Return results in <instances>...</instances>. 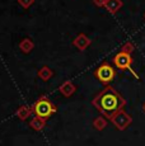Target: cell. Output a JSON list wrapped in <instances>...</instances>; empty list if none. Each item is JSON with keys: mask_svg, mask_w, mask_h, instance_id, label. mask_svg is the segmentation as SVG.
Masks as SVG:
<instances>
[{"mask_svg": "<svg viewBox=\"0 0 145 146\" xmlns=\"http://www.w3.org/2000/svg\"><path fill=\"white\" fill-rule=\"evenodd\" d=\"M93 103L102 114H104L107 118H112L125 106V99L113 88H106Z\"/></svg>", "mask_w": 145, "mask_h": 146, "instance_id": "obj_1", "label": "cell"}, {"mask_svg": "<svg viewBox=\"0 0 145 146\" xmlns=\"http://www.w3.org/2000/svg\"><path fill=\"white\" fill-rule=\"evenodd\" d=\"M115 74H116L115 70H113L110 65H107V64H104V65L99 66L98 70L96 71L97 78H98V79L101 80L102 83H104V84H107V83H110V81H112L113 78H115Z\"/></svg>", "mask_w": 145, "mask_h": 146, "instance_id": "obj_2", "label": "cell"}, {"mask_svg": "<svg viewBox=\"0 0 145 146\" xmlns=\"http://www.w3.org/2000/svg\"><path fill=\"white\" fill-rule=\"evenodd\" d=\"M54 111H55V108L52 107L51 103H50L49 100H46V99L40 100V102H37L36 103V106H35L36 114H37L38 117H41V118L49 117Z\"/></svg>", "mask_w": 145, "mask_h": 146, "instance_id": "obj_3", "label": "cell"}, {"mask_svg": "<svg viewBox=\"0 0 145 146\" xmlns=\"http://www.w3.org/2000/svg\"><path fill=\"white\" fill-rule=\"evenodd\" d=\"M111 119H112L113 125H115L118 130H125L131 123V121H132L130 114H127L126 112H124V111H118Z\"/></svg>", "mask_w": 145, "mask_h": 146, "instance_id": "obj_4", "label": "cell"}, {"mask_svg": "<svg viewBox=\"0 0 145 146\" xmlns=\"http://www.w3.org/2000/svg\"><path fill=\"white\" fill-rule=\"evenodd\" d=\"M113 61H115V65L118 67V69H121V70L130 69V67H131V62H132L130 53H126L124 51L117 53V55L115 56V58H113Z\"/></svg>", "mask_w": 145, "mask_h": 146, "instance_id": "obj_5", "label": "cell"}, {"mask_svg": "<svg viewBox=\"0 0 145 146\" xmlns=\"http://www.w3.org/2000/svg\"><path fill=\"white\" fill-rule=\"evenodd\" d=\"M121 5H122L121 0H108V1H107L108 10H110V12H112V13L117 12V10L121 8Z\"/></svg>", "mask_w": 145, "mask_h": 146, "instance_id": "obj_6", "label": "cell"}, {"mask_svg": "<svg viewBox=\"0 0 145 146\" xmlns=\"http://www.w3.org/2000/svg\"><path fill=\"white\" fill-rule=\"evenodd\" d=\"M45 125V121L41 118V117H37V118H35L31 122V126H32L33 128H36V130H41V128L43 127Z\"/></svg>", "mask_w": 145, "mask_h": 146, "instance_id": "obj_7", "label": "cell"}, {"mask_svg": "<svg viewBox=\"0 0 145 146\" xmlns=\"http://www.w3.org/2000/svg\"><path fill=\"white\" fill-rule=\"evenodd\" d=\"M72 90H74V86H72L70 83H65L64 86L61 88V92H63L65 95H70L72 93Z\"/></svg>", "mask_w": 145, "mask_h": 146, "instance_id": "obj_8", "label": "cell"}, {"mask_svg": "<svg viewBox=\"0 0 145 146\" xmlns=\"http://www.w3.org/2000/svg\"><path fill=\"white\" fill-rule=\"evenodd\" d=\"M94 125H96V128H98V130H102V128H104L106 122H104V119H102V118H97L96 122H94Z\"/></svg>", "mask_w": 145, "mask_h": 146, "instance_id": "obj_9", "label": "cell"}, {"mask_svg": "<svg viewBox=\"0 0 145 146\" xmlns=\"http://www.w3.org/2000/svg\"><path fill=\"white\" fill-rule=\"evenodd\" d=\"M122 51L126 52V53H131V52L134 51V46L129 42V43H126L124 47H122Z\"/></svg>", "mask_w": 145, "mask_h": 146, "instance_id": "obj_10", "label": "cell"}, {"mask_svg": "<svg viewBox=\"0 0 145 146\" xmlns=\"http://www.w3.org/2000/svg\"><path fill=\"white\" fill-rule=\"evenodd\" d=\"M19 113H22V114H19V117H21V118H24V117L27 116V114L29 113V111H26V109H22V111H19Z\"/></svg>", "mask_w": 145, "mask_h": 146, "instance_id": "obj_11", "label": "cell"}, {"mask_svg": "<svg viewBox=\"0 0 145 146\" xmlns=\"http://www.w3.org/2000/svg\"><path fill=\"white\" fill-rule=\"evenodd\" d=\"M144 109H145V104H144Z\"/></svg>", "mask_w": 145, "mask_h": 146, "instance_id": "obj_12", "label": "cell"}, {"mask_svg": "<svg viewBox=\"0 0 145 146\" xmlns=\"http://www.w3.org/2000/svg\"><path fill=\"white\" fill-rule=\"evenodd\" d=\"M144 17H145V15H144Z\"/></svg>", "mask_w": 145, "mask_h": 146, "instance_id": "obj_13", "label": "cell"}]
</instances>
